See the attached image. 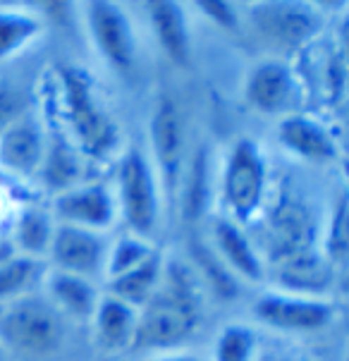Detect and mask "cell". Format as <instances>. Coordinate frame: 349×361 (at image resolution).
Segmentation results:
<instances>
[{
	"instance_id": "obj_1",
	"label": "cell",
	"mask_w": 349,
	"mask_h": 361,
	"mask_svg": "<svg viewBox=\"0 0 349 361\" xmlns=\"http://www.w3.org/2000/svg\"><path fill=\"white\" fill-rule=\"evenodd\" d=\"M204 318L199 278L192 263L165 259L163 275L149 302L137 311V333L132 352H177L197 335Z\"/></svg>"
},
{
	"instance_id": "obj_2",
	"label": "cell",
	"mask_w": 349,
	"mask_h": 361,
	"mask_svg": "<svg viewBox=\"0 0 349 361\" xmlns=\"http://www.w3.org/2000/svg\"><path fill=\"white\" fill-rule=\"evenodd\" d=\"M55 108L65 137L84 161L106 163L120 151L122 130L87 70L63 65L55 72Z\"/></svg>"
},
{
	"instance_id": "obj_3",
	"label": "cell",
	"mask_w": 349,
	"mask_h": 361,
	"mask_svg": "<svg viewBox=\"0 0 349 361\" xmlns=\"http://www.w3.org/2000/svg\"><path fill=\"white\" fill-rule=\"evenodd\" d=\"M67 318L48 302L46 295L12 299L0 311V342L22 359H48L63 347Z\"/></svg>"
},
{
	"instance_id": "obj_4",
	"label": "cell",
	"mask_w": 349,
	"mask_h": 361,
	"mask_svg": "<svg viewBox=\"0 0 349 361\" xmlns=\"http://www.w3.org/2000/svg\"><path fill=\"white\" fill-rule=\"evenodd\" d=\"M113 194L118 216H122L132 235L151 240L161 223L163 192L151 158L139 146H130L118 158Z\"/></svg>"
},
{
	"instance_id": "obj_5",
	"label": "cell",
	"mask_w": 349,
	"mask_h": 361,
	"mask_svg": "<svg viewBox=\"0 0 349 361\" xmlns=\"http://www.w3.org/2000/svg\"><path fill=\"white\" fill-rule=\"evenodd\" d=\"M268 194V163L261 146L251 139H237L230 146L220 173V199L225 218L247 225L261 213Z\"/></svg>"
},
{
	"instance_id": "obj_6",
	"label": "cell",
	"mask_w": 349,
	"mask_h": 361,
	"mask_svg": "<svg viewBox=\"0 0 349 361\" xmlns=\"http://www.w3.org/2000/svg\"><path fill=\"white\" fill-rule=\"evenodd\" d=\"M263 44L280 53H299L318 39L323 17L318 8L304 3H259L244 10Z\"/></svg>"
},
{
	"instance_id": "obj_7",
	"label": "cell",
	"mask_w": 349,
	"mask_h": 361,
	"mask_svg": "<svg viewBox=\"0 0 349 361\" xmlns=\"http://www.w3.org/2000/svg\"><path fill=\"white\" fill-rule=\"evenodd\" d=\"M149 134L158 185L170 206H177L182 175L187 168V137L180 103L173 96H161V101H156L149 120Z\"/></svg>"
},
{
	"instance_id": "obj_8",
	"label": "cell",
	"mask_w": 349,
	"mask_h": 361,
	"mask_svg": "<svg viewBox=\"0 0 349 361\" xmlns=\"http://www.w3.org/2000/svg\"><path fill=\"white\" fill-rule=\"evenodd\" d=\"M82 12L91 44L103 58V63L118 75H130L137 65L139 53L130 12L115 3H89L84 5Z\"/></svg>"
},
{
	"instance_id": "obj_9",
	"label": "cell",
	"mask_w": 349,
	"mask_h": 361,
	"mask_svg": "<svg viewBox=\"0 0 349 361\" xmlns=\"http://www.w3.org/2000/svg\"><path fill=\"white\" fill-rule=\"evenodd\" d=\"M256 321L283 333H318L333 323L335 304L318 295H297V292L271 290L256 297Z\"/></svg>"
},
{
	"instance_id": "obj_10",
	"label": "cell",
	"mask_w": 349,
	"mask_h": 361,
	"mask_svg": "<svg viewBox=\"0 0 349 361\" xmlns=\"http://www.w3.org/2000/svg\"><path fill=\"white\" fill-rule=\"evenodd\" d=\"M302 82L295 67L285 60H263L249 70L244 79V99L261 115H285L295 113Z\"/></svg>"
},
{
	"instance_id": "obj_11",
	"label": "cell",
	"mask_w": 349,
	"mask_h": 361,
	"mask_svg": "<svg viewBox=\"0 0 349 361\" xmlns=\"http://www.w3.org/2000/svg\"><path fill=\"white\" fill-rule=\"evenodd\" d=\"M55 223L75 225L91 232H106L118 220V204L108 182H82L53 197Z\"/></svg>"
},
{
	"instance_id": "obj_12",
	"label": "cell",
	"mask_w": 349,
	"mask_h": 361,
	"mask_svg": "<svg viewBox=\"0 0 349 361\" xmlns=\"http://www.w3.org/2000/svg\"><path fill=\"white\" fill-rule=\"evenodd\" d=\"M108 244L103 240L101 232H91L75 225L55 223L51 247H48V261L53 271L75 273L82 278L94 280L96 275L103 273L106 263Z\"/></svg>"
},
{
	"instance_id": "obj_13",
	"label": "cell",
	"mask_w": 349,
	"mask_h": 361,
	"mask_svg": "<svg viewBox=\"0 0 349 361\" xmlns=\"http://www.w3.org/2000/svg\"><path fill=\"white\" fill-rule=\"evenodd\" d=\"M278 142L287 154L314 165H328L340 158V146L333 130L311 115L290 113L280 118Z\"/></svg>"
},
{
	"instance_id": "obj_14",
	"label": "cell",
	"mask_w": 349,
	"mask_h": 361,
	"mask_svg": "<svg viewBox=\"0 0 349 361\" xmlns=\"http://www.w3.org/2000/svg\"><path fill=\"white\" fill-rule=\"evenodd\" d=\"M211 249L223 261V266L235 275L237 280L247 283H261L266 278V261L259 254L254 240L242 230V225L232 223L230 218L218 216L211 225Z\"/></svg>"
},
{
	"instance_id": "obj_15",
	"label": "cell",
	"mask_w": 349,
	"mask_h": 361,
	"mask_svg": "<svg viewBox=\"0 0 349 361\" xmlns=\"http://www.w3.org/2000/svg\"><path fill=\"white\" fill-rule=\"evenodd\" d=\"M46 154V132L32 115L10 122L0 132V165L8 173L34 177L39 175Z\"/></svg>"
},
{
	"instance_id": "obj_16",
	"label": "cell",
	"mask_w": 349,
	"mask_h": 361,
	"mask_svg": "<svg viewBox=\"0 0 349 361\" xmlns=\"http://www.w3.org/2000/svg\"><path fill=\"white\" fill-rule=\"evenodd\" d=\"M151 34L165 58L177 67H189L194 55L187 8L177 3H149L144 8Z\"/></svg>"
},
{
	"instance_id": "obj_17",
	"label": "cell",
	"mask_w": 349,
	"mask_h": 361,
	"mask_svg": "<svg viewBox=\"0 0 349 361\" xmlns=\"http://www.w3.org/2000/svg\"><path fill=\"white\" fill-rule=\"evenodd\" d=\"M44 295L67 321H91L101 299L94 280L53 268L44 273Z\"/></svg>"
},
{
	"instance_id": "obj_18",
	"label": "cell",
	"mask_w": 349,
	"mask_h": 361,
	"mask_svg": "<svg viewBox=\"0 0 349 361\" xmlns=\"http://www.w3.org/2000/svg\"><path fill=\"white\" fill-rule=\"evenodd\" d=\"M91 326H94L99 347L108 354L132 350L134 333H137V309L103 292L99 307L91 316Z\"/></svg>"
},
{
	"instance_id": "obj_19",
	"label": "cell",
	"mask_w": 349,
	"mask_h": 361,
	"mask_svg": "<svg viewBox=\"0 0 349 361\" xmlns=\"http://www.w3.org/2000/svg\"><path fill=\"white\" fill-rule=\"evenodd\" d=\"M39 175L55 194L82 185L84 158L79 156V151L70 144L65 134H53L51 142H46V154Z\"/></svg>"
},
{
	"instance_id": "obj_20",
	"label": "cell",
	"mask_w": 349,
	"mask_h": 361,
	"mask_svg": "<svg viewBox=\"0 0 349 361\" xmlns=\"http://www.w3.org/2000/svg\"><path fill=\"white\" fill-rule=\"evenodd\" d=\"M163 263L165 256L156 249L137 268H132V271L122 273L113 280H106V295L120 299V302L130 304L132 309L139 311L151 299L153 292H156L158 283H161Z\"/></svg>"
},
{
	"instance_id": "obj_21",
	"label": "cell",
	"mask_w": 349,
	"mask_h": 361,
	"mask_svg": "<svg viewBox=\"0 0 349 361\" xmlns=\"http://www.w3.org/2000/svg\"><path fill=\"white\" fill-rule=\"evenodd\" d=\"M46 29L44 15L24 8H0V63L17 58L36 44Z\"/></svg>"
},
{
	"instance_id": "obj_22",
	"label": "cell",
	"mask_w": 349,
	"mask_h": 361,
	"mask_svg": "<svg viewBox=\"0 0 349 361\" xmlns=\"http://www.w3.org/2000/svg\"><path fill=\"white\" fill-rule=\"evenodd\" d=\"M55 230L53 216L41 208H24L12 223V252L44 261Z\"/></svg>"
},
{
	"instance_id": "obj_23",
	"label": "cell",
	"mask_w": 349,
	"mask_h": 361,
	"mask_svg": "<svg viewBox=\"0 0 349 361\" xmlns=\"http://www.w3.org/2000/svg\"><path fill=\"white\" fill-rule=\"evenodd\" d=\"M39 280H44V261L29 259L12 249L0 256V302L8 304L27 295Z\"/></svg>"
},
{
	"instance_id": "obj_24",
	"label": "cell",
	"mask_w": 349,
	"mask_h": 361,
	"mask_svg": "<svg viewBox=\"0 0 349 361\" xmlns=\"http://www.w3.org/2000/svg\"><path fill=\"white\" fill-rule=\"evenodd\" d=\"M192 252H194V266L192 268H194V273H197V278L204 280L206 285H211L218 297L230 299V297L240 295V285H237L240 280H237L235 275L223 266V261L216 256V252L211 249V244L194 240Z\"/></svg>"
},
{
	"instance_id": "obj_25",
	"label": "cell",
	"mask_w": 349,
	"mask_h": 361,
	"mask_svg": "<svg viewBox=\"0 0 349 361\" xmlns=\"http://www.w3.org/2000/svg\"><path fill=\"white\" fill-rule=\"evenodd\" d=\"M153 252H156V247L151 244V240H144V237L127 232V235H122L118 242L108 247L106 263H103V275H106V280L118 278V275L132 271L139 263H144Z\"/></svg>"
},
{
	"instance_id": "obj_26",
	"label": "cell",
	"mask_w": 349,
	"mask_h": 361,
	"mask_svg": "<svg viewBox=\"0 0 349 361\" xmlns=\"http://www.w3.org/2000/svg\"><path fill=\"white\" fill-rule=\"evenodd\" d=\"M259 340L256 333L244 323H228L220 328L216 347H213V361H256Z\"/></svg>"
},
{
	"instance_id": "obj_27",
	"label": "cell",
	"mask_w": 349,
	"mask_h": 361,
	"mask_svg": "<svg viewBox=\"0 0 349 361\" xmlns=\"http://www.w3.org/2000/svg\"><path fill=\"white\" fill-rule=\"evenodd\" d=\"M326 261L335 268H342L347 261V199L345 194L338 197V204L333 206L326 240Z\"/></svg>"
},
{
	"instance_id": "obj_28",
	"label": "cell",
	"mask_w": 349,
	"mask_h": 361,
	"mask_svg": "<svg viewBox=\"0 0 349 361\" xmlns=\"http://www.w3.org/2000/svg\"><path fill=\"white\" fill-rule=\"evenodd\" d=\"M197 12L201 17H206L213 27L225 29V32H235L240 29V10L230 3H220V0H204V3H197Z\"/></svg>"
},
{
	"instance_id": "obj_29",
	"label": "cell",
	"mask_w": 349,
	"mask_h": 361,
	"mask_svg": "<svg viewBox=\"0 0 349 361\" xmlns=\"http://www.w3.org/2000/svg\"><path fill=\"white\" fill-rule=\"evenodd\" d=\"M24 115V108H22V96L17 94L12 87H5L0 84V132L15 122L17 118Z\"/></svg>"
},
{
	"instance_id": "obj_30",
	"label": "cell",
	"mask_w": 349,
	"mask_h": 361,
	"mask_svg": "<svg viewBox=\"0 0 349 361\" xmlns=\"http://www.w3.org/2000/svg\"><path fill=\"white\" fill-rule=\"evenodd\" d=\"M146 361H201L199 357H194V354L189 352H163V354H153Z\"/></svg>"
},
{
	"instance_id": "obj_31",
	"label": "cell",
	"mask_w": 349,
	"mask_h": 361,
	"mask_svg": "<svg viewBox=\"0 0 349 361\" xmlns=\"http://www.w3.org/2000/svg\"><path fill=\"white\" fill-rule=\"evenodd\" d=\"M256 361H306V359H299V357H263V359H256Z\"/></svg>"
},
{
	"instance_id": "obj_32",
	"label": "cell",
	"mask_w": 349,
	"mask_h": 361,
	"mask_svg": "<svg viewBox=\"0 0 349 361\" xmlns=\"http://www.w3.org/2000/svg\"><path fill=\"white\" fill-rule=\"evenodd\" d=\"M99 361H110V359H108V357H103V359H99Z\"/></svg>"
}]
</instances>
